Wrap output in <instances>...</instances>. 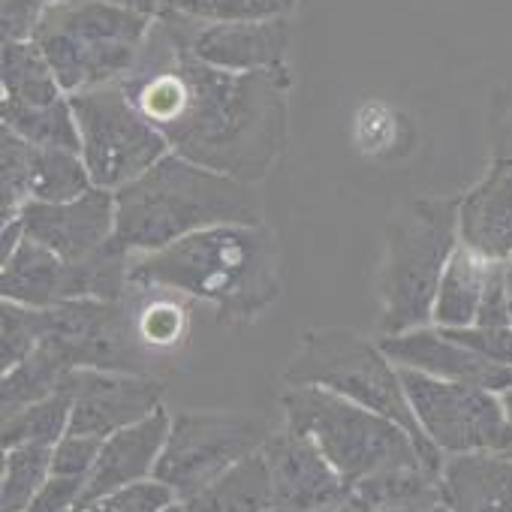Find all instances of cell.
<instances>
[{
  "label": "cell",
  "mask_w": 512,
  "mask_h": 512,
  "mask_svg": "<svg viewBox=\"0 0 512 512\" xmlns=\"http://www.w3.org/2000/svg\"><path fill=\"white\" fill-rule=\"evenodd\" d=\"M398 371L422 431L443 455L506 452L512 446V425L497 392L437 380L413 368Z\"/></svg>",
  "instance_id": "10"
},
{
  "label": "cell",
  "mask_w": 512,
  "mask_h": 512,
  "mask_svg": "<svg viewBox=\"0 0 512 512\" xmlns=\"http://www.w3.org/2000/svg\"><path fill=\"white\" fill-rule=\"evenodd\" d=\"M281 407L284 425L308 434L350 488L392 467L425 464L416 440L398 422L329 389L287 386Z\"/></svg>",
  "instance_id": "7"
},
{
  "label": "cell",
  "mask_w": 512,
  "mask_h": 512,
  "mask_svg": "<svg viewBox=\"0 0 512 512\" xmlns=\"http://www.w3.org/2000/svg\"><path fill=\"white\" fill-rule=\"evenodd\" d=\"M284 383L329 389L335 395H344V398L398 422L416 440L425 464L437 476L443 473L446 455L422 431V425L407 401L398 365L380 350V344H371L359 332L341 329V326L311 329L302 338L299 353L287 365Z\"/></svg>",
  "instance_id": "6"
},
{
  "label": "cell",
  "mask_w": 512,
  "mask_h": 512,
  "mask_svg": "<svg viewBox=\"0 0 512 512\" xmlns=\"http://www.w3.org/2000/svg\"><path fill=\"white\" fill-rule=\"evenodd\" d=\"M181 506L184 512H272V470L263 449L229 467L196 494L184 497Z\"/></svg>",
  "instance_id": "19"
},
{
  "label": "cell",
  "mask_w": 512,
  "mask_h": 512,
  "mask_svg": "<svg viewBox=\"0 0 512 512\" xmlns=\"http://www.w3.org/2000/svg\"><path fill=\"white\" fill-rule=\"evenodd\" d=\"M425 512H449V506L440 500V503H434V506H431V509H425Z\"/></svg>",
  "instance_id": "41"
},
{
  "label": "cell",
  "mask_w": 512,
  "mask_h": 512,
  "mask_svg": "<svg viewBox=\"0 0 512 512\" xmlns=\"http://www.w3.org/2000/svg\"><path fill=\"white\" fill-rule=\"evenodd\" d=\"M374 512H422V509H374Z\"/></svg>",
  "instance_id": "43"
},
{
  "label": "cell",
  "mask_w": 512,
  "mask_h": 512,
  "mask_svg": "<svg viewBox=\"0 0 512 512\" xmlns=\"http://www.w3.org/2000/svg\"><path fill=\"white\" fill-rule=\"evenodd\" d=\"M169 425H172V416L166 413V407H160L151 416H145L142 422L109 434L100 446L94 470L85 479L79 509L94 503L97 497L118 491V488H127L142 479H154V467L166 446Z\"/></svg>",
  "instance_id": "16"
},
{
  "label": "cell",
  "mask_w": 512,
  "mask_h": 512,
  "mask_svg": "<svg viewBox=\"0 0 512 512\" xmlns=\"http://www.w3.org/2000/svg\"><path fill=\"white\" fill-rule=\"evenodd\" d=\"M506 455H512V446H509V449H506Z\"/></svg>",
  "instance_id": "44"
},
{
  "label": "cell",
  "mask_w": 512,
  "mask_h": 512,
  "mask_svg": "<svg viewBox=\"0 0 512 512\" xmlns=\"http://www.w3.org/2000/svg\"><path fill=\"white\" fill-rule=\"evenodd\" d=\"M488 139L494 160H512V82H506L491 100Z\"/></svg>",
  "instance_id": "36"
},
{
  "label": "cell",
  "mask_w": 512,
  "mask_h": 512,
  "mask_svg": "<svg viewBox=\"0 0 512 512\" xmlns=\"http://www.w3.org/2000/svg\"><path fill=\"white\" fill-rule=\"evenodd\" d=\"M94 190L91 172L79 151L37 148L28 160V196L37 202H70Z\"/></svg>",
  "instance_id": "26"
},
{
  "label": "cell",
  "mask_w": 512,
  "mask_h": 512,
  "mask_svg": "<svg viewBox=\"0 0 512 512\" xmlns=\"http://www.w3.org/2000/svg\"><path fill=\"white\" fill-rule=\"evenodd\" d=\"M85 479H70V476H49L46 485L37 491L31 500L28 512H76L82 500Z\"/></svg>",
  "instance_id": "34"
},
{
  "label": "cell",
  "mask_w": 512,
  "mask_h": 512,
  "mask_svg": "<svg viewBox=\"0 0 512 512\" xmlns=\"http://www.w3.org/2000/svg\"><path fill=\"white\" fill-rule=\"evenodd\" d=\"M121 85L175 154L214 172L260 184L287 148L290 70L229 73L199 61L172 7Z\"/></svg>",
  "instance_id": "1"
},
{
  "label": "cell",
  "mask_w": 512,
  "mask_h": 512,
  "mask_svg": "<svg viewBox=\"0 0 512 512\" xmlns=\"http://www.w3.org/2000/svg\"><path fill=\"white\" fill-rule=\"evenodd\" d=\"M491 266L464 244L455 247L452 260L446 263V272L437 287L434 311H431V326L437 329H467L476 323L482 293L491 275Z\"/></svg>",
  "instance_id": "20"
},
{
  "label": "cell",
  "mask_w": 512,
  "mask_h": 512,
  "mask_svg": "<svg viewBox=\"0 0 512 512\" xmlns=\"http://www.w3.org/2000/svg\"><path fill=\"white\" fill-rule=\"evenodd\" d=\"M163 512H184V506H181V500H175L172 506H166Z\"/></svg>",
  "instance_id": "42"
},
{
  "label": "cell",
  "mask_w": 512,
  "mask_h": 512,
  "mask_svg": "<svg viewBox=\"0 0 512 512\" xmlns=\"http://www.w3.org/2000/svg\"><path fill=\"white\" fill-rule=\"evenodd\" d=\"M49 4L52 0H4V10H0L4 40H31Z\"/></svg>",
  "instance_id": "35"
},
{
  "label": "cell",
  "mask_w": 512,
  "mask_h": 512,
  "mask_svg": "<svg viewBox=\"0 0 512 512\" xmlns=\"http://www.w3.org/2000/svg\"><path fill=\"white\" fill-rule=\"evenodd\" d=\"M223 223H263L256 184L199 166L175 151L115 190V244L154 253L184 235Z\"/></svg>",
  "instance_id": "3"
},
{
  "label": "cell",
  "mask_w": 512,
  "mask_h": 512,
  "mask_svg": "<svg viewBox=\"0 0 512 512\" xmlns=\"http://www.w3.org/2000/svg\"><path fill=\"white\" fill-rule=\"evenodd\" d=\"M178 16H181V31H184L187 49L211 67H220L229 73L287 70V52H290L287 19L199 22L184 13H178Z\"/></svg>",
  "instance_id": "14"
},
{
  "label": "cell",
  "mask_w": 512,
  "mask_h": 512,
  "mask_svg": "<svg viewBox=\"0 0 512 512\" xmlns=\"http://www.w3.org/2000/svg\"><path fill=\"white\" fill-rule=\"evenodd\" d=\"M61 389L73 395V416L67 434L106 440L163 407L166 383L151 374L76 368L64 377Z\"/></svg>",
  "instance_id": "11"
},
{
  "label": "cell",
  "mask_w": 512,
  "mask_h": 512,
  "mask_svg": "<svg viewBox=\"0 0 512 512\" xmlns=\"http://www.w3.org/2000/svg\"><path fill=\"white\" fill-rule=\"evenodd\" d=\"M0 118H4L7 130H13L16 136L37 148H64L82 154V136L70 97H61L46 106H22L13 100H0Z\"/></svg>",
  "instance_id": "25"
},
{
  "label": "cell",
  "mask_w": 512,
  "mask_h": 512,
  "mask_svg": "<svg viewBox=\"0 0 512 512\" xmlns=\"http://www.w3.org/2000/svg\"><path fill=\"white\" fill-rule=\"evenodd\" d=\"M73 416V395L67 389H58L55 395L34 401L10 416H4V428H0V443L4 449L13 446H55L70 431Z\"/></svg>",
  "instance_id": "27"
},
{
  "label": "cell",
  "mask_w": 512,
  "mask_h": 512,
  "mask_svg": "<svg viewBox=\"0 0 512 512\" xmlns=\"http://www.w3.org/2000/svg\"><path fill=\"white\" fill-rule=\"evenodd\" d=\"M70 371L76 368H70L61 350L49 341H40L25 362L4 371V380H0V410H4V416H10L34 401L55 395Z\"/></svg>",
  "instance_id": "24"
},
{
  "label": "cell",
  "mask_w": 512,
  "mask_h": 512,
  "mask_svg": "<svg viewBox=\"0 0 512 512\" xmlns=\"http://www.w3.org/2000/svg\"><path fill=\"white\" fill-rule=\"evenodd\" d=\"M169 7L199 22H269L287 19L296 0H169Z\"/></svg>",
  "instance_id": "29"
},
{
  "label": "cell",
  "mask_w": 512,
  "mask_h": 512,
  "mask_svg": "<svg viewBox=\"0 0 512 512\" xmlns=\"http://www.w3.org/2000/svg\"><path fill=\"white\" fill-rule=\"evenodd\" d=\"M449 332L455 341L467 344L470 350L512 365V326H467V329H443Z\"/></svg>",
  "instance_id": "33"
},
{
  "label": "cell",
  "mask_w": 512,
  "mask_h": 512,
  "mask_svg": "<svg viewBox=\"0 0 512 512\" xmlns=\"http://www.w3.org/2000/svg\"><path fill=\"white\" fill-rule=\"evenodd\" d=\"M272 470V512H320L350 503V485L302 431L284 425L263 446Z\"/></svg>",
  "instance_id": "12"
},
{
  "label": "cell",
  "mask_w": 512,
  "mask_h": 512,
  "mask_svg": "<svg viewBox=\"0 0 512 512\" xmlns=\"http://www.w3.org/2000/svg\"><path fill=\"white\" fill-rule=\"evenodd\" d=\"M503 284H506V302H509V320H512V263L503 266Z\"/></svg>",
  "instance_id": "38"
},
{
  "label": "cell",
  "mask_w": 512,
  "mask_h": 512,
  "mask_svg": "<svg viewBox=\"0 0 512 512\" xmlns=\"http://www.w3.org/2000/svg\"><path fill=\"white\" fill-rule=\"evenodd\" d=\"M440 491L449 512H512V455H449L440 473Z\"/></svg>",
  "instance_id": "18"
},
{
  "label": "cell",
  "mask_w": 512,
  "mask_h": 512,
  "mask_svg": "<svg viewBox=\"0 0 512 512\" xmlns=\"http://www.w3.org/2000/svg\"><path fill=\"white\" fill-rule=\"evenodd\" d=\"M320 512H356L350 503H344V506H332V509H320Z\"/></svg>",
  "instance_id": "40"
},
{
  "label": "cell",
  "mask_w": 512,
  "mask_h": 512,
  "mask_svg": "<svg viewBox=\"0 0 512 512\" xmlns=\"http://www.w3.org/2000/svg\"><path fill=\"white\" fill-rule=\"evenodd\" d=\"M443 500L440 476L425 464H404L374 473L350 488V506L356 512L374 509H431Z\"/></svg>",
  "instance_id": "22"
},
{
  "label": "cell",
  "mask_w": 512,
  "mask_h": 512,
  "mask_svg": "<svg viewBox=\"0 0 512 512\" xmlns=\"http://www.w3.org/2000/svg\"><path fill=\"white\" fill-rule=\"evenodd\" d=\"M43 341V308L16 302L0 305V368L10 371L25 362Z\"/></svg>",
  "instance_id": "30"
},
{
  "label": "cell",
  "mask_w": 512,
  "mask_h": 512,
  "mask_svg": "<svg viewBox=\"0 0 512 512\" xmlns=\"http://www.w3.org/2000/svg\"><path fill=\"white\" fill-rule=\"evenodd\" d=\"M500 404H503V410H506V419H509V425H512V386H509L506 392H500Z\"/></svg>",
  "instance_id": "39"
},
{
  "label": "cell",
  "mask_w": 512,
  "mask_h": 512,
  "mask_svg": "<svg viewBox=\"0 0 512 512\" xmlns=\"http://www.w3.org/2000/svg\"><path fill=\"white\" fill-rule=\"evenodd\" d=\"M19 220L28 238L76 263L115 238V193L94 187L70 202L31 199L22 205Z\"/></svg>",
  "instance_id": "13"
},
{
  "label": "cell",
  "mask_w": 512,
  "mask_h": 512,
  "mask_svg": "<svg viewBox=\"0 0 512 512\" xmlns=\"http://www.w3.org/2000/svg\"><path fill=\"white\" fill-rule=\"evenodd\" d=\"M133 329L148 356L178 350L190 332V299L175 290L133 287L127 296Z\"/></svg>",
  "instance_id": "21"
},
{
  "label": "cell",
  "mask_w": 512,
  "mask_h": 512,
  "mask_svg": "<svg viewBox=\"0 0 512 512\" xmlns=\"http://www.w3.org/2000/svg\"><path fill=\"white\" fill-rule=\"evenodd\" d=\"M458 238L488 263H512V160H494L458 199Z\"/></svg>",
  "instance_id": "17"
},
{
  "label": "cell",
  "mask_w": 512,
  "mask_h": 512,
  "mask_svg": "<svg viewBox=\"0 0 512 512\" xmlns=\"http://www.w3.org/2000/svg\"><path fill=\"white\" fill-rule=\"evenodd\" d=\"M103 440L85 437V434H67L52 446V473L70 476V479H88V473L97 464Z\"/></svg>",
  "instance_id": "32"
},
{
  "label": "cell",
  "mask_w": 512,
  "mask_h": 512,
  "mask_svg": "<svg viewBox=\"0 0 512 512\" xmlns=\"http://www.w3.org/2000/svg\"><path fill=\"white\" fill-rule=\"evenodd\" d=\"M178 497L169 485L160 479H142L127 488H118L106 497H97L94 503L82 506L79 512H163Z\"/></svg>",
  "instance_id": "31"
},
{
  "label": "cell",
  "mask_w": 512,
  "mask_h": 512,
  "mask_svg": "<svg viewBox=\"0 0 512 512\" xmlns=\"http://www.w3.org/2000/svg\"><path fill=\"white\" fill-rule=\"evenodd\" d=\"M154 16L109 0H52L34 43L52 64L64 94L121 82L139 61Z\"/></svg>",
  "instance_id": "5"
},
{
  "label": "cell",
  "mask_w": 512,
  "mask_h": 512,
  "mask_svg": "<svg viewBox=\"0 0 512 512\" xmlns=\"http://www.w3.org/2000/svg\"><path fill=\"white\" fill-rule=\"evenodd\" d=\"M67 97L94 187L115 193L172 151L166 136L136 109L121 82L85 88Z\"/></svg>",
  "instance_id": "8"
},
{
  "label": "cell",
  "mask_w": 512,
  "mask_h": 512,
  "mask_svg": "<svg viewBox=\"0 0 512 512\" xmlns=\"http://www.w3.org/2000/svg\"><path fill=\"white\" fill-rule=\"evenodd\" d=\"M458 199L416 196L389 217L377 278L383 335H401L431 323L440 278L461 244Z\"/></svg>",
  "instance_id": "4"
},
{
  "label": "cell",
  "mask_w": 512,
  "mask_h": 512,
  "mask_svg": "<svg viewBox=\"0 0 512 512\" xmlns=\"http://www.w3.org/2000/svg\"><path fill=\"white\" fill-rule=\"evenodd\" d=\"M0 85H4V100L22 106H46L67 97L52 64L34 40H4Z\"/></svg>",
  "instance_id": "23"
},
{
  "label": "cell",
  "mask_w": 512,
  "mask_h": 512,
  "mask_svg": "<svg viewBox=\"0 0 512 512\" xmlns=\"http://www.w3.org/2000/svg\"><path fill=\"white\" fill-rule=\"evenodd\" d=\"M130 284L175 290L208 302L220 320L247 323L281 293V250L263 223L208 226L163 250L136 253Z\"/></svg>",
  "instance_id": "2"
},
{
  "label": "cell",
  "mask_w": 512,
  "mask_h": 512,
  "mask_svg": "<svg viewBox=\"0 0 512 512\" xmlns=\"http://www.w3.org/2000/svg\"><path fill=\"white\" fill-rule=\"evenodd\" d=\"M380 350L398 365L413 368L437 380L479 386L488 392H506L512 386V365L494 362L467 344L455 341L449 332L437 326H419L401 335H383Z\"/></svg>",
  "instance_id": "15"
},
{
  "label": "cell",
  "mask_w": 512,
  "mask_h": 512,
  "mask_svg": "<svg viewBox=\"0 0 512 512\" xmlns=\"http://www.w3.org/2000/svg\"><path fill=\"white\" fill-rule=\"evenodd\" d=\"M52 476V446L4 449V479H0V512H28L37 491Z\"/></svg>",
  "instance_id": "28"
},
{
  "label": "cell",
  "mask_w": 512,
  "mask_h": 512,
  "mask_svg": "<svg viewBox=\"0 0 512 512\" xmlns=\"http://www.w3.org/2000/svg\"><path fill=\"white\" fill-rule=\"evenodd\" d=\"M263 416L238 410H181L172 416L154 479L169 485L178 500L196 494L229 467L260 452L272 437Z\"/></svg>",
  "instance_id": "9"
},
{
  "label": "cell",
  "mask_w": 512,
  "mask_h": 512,
  "mask_svg": "<svg viewBox=\"0 0 512 512\" xmlns=\"http://www.w3.org/2000/svg\"><path fill=\"white\" fill-rule=\"evenodd\" d=\"M109 4H118V7H130V10L148 13V16H154V19L166 10V0H109Z\"/></svg>",
  "instance_id": "37"
}]
</instances>
